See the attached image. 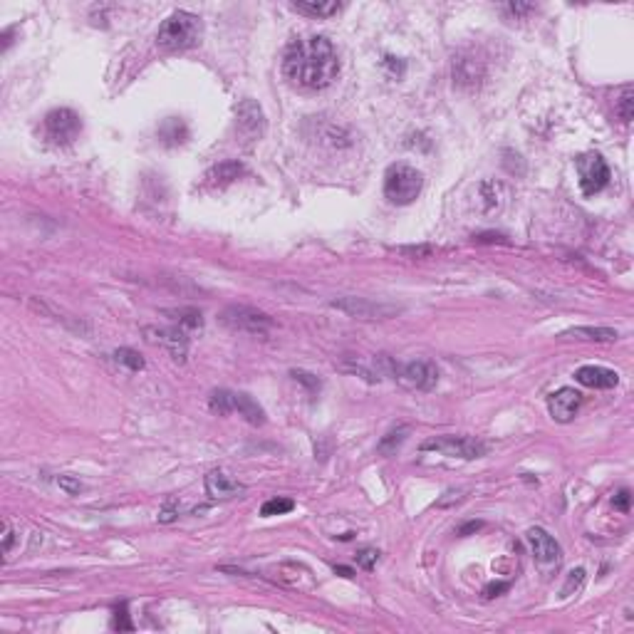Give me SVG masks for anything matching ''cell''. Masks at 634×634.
Listing matches in <instances>:
<instances>
[{"label":"cell","instance_id":"cell-1","mask_svg":"<svg viewBox=\"0 0 634 634\" xmlns=\"http://www.w3.org/2000/svg\"><path fill=\"white\" fill-rule=\"evenodd\" d=\"M337 72L340 60L335 45L322 35L293 40L283 55V75L303 90H325L337 80Z\"/></svg>","mask_w":634,"mask_h":634},{"label":"cell","instance_id":"cell-2","mask_svg":"<svg viewBox=\"0 0 634 634\" xmlns=\"http://www.w3.org/2000/svg\"><path fill=\"white\" fill-rule=\"evenodd\" d=\"M201 42V18H196L193 13L176 11L164 20V25L159 28L157 45L166 52H178V50H191Z\"/></svg>","mask_w":634,"mask_h":634},{"label":"cell","instance_id":"cell-3","mask_svg":"<svg viewBox=\"0 0 634 634\" xmlns=\"http://www.w3.org/2000/svg\"><path fill=\"white\" fill-rule=\"evenodd\" d=\"M424 176L409 164H391L384 173V196L394 206H409L419 198Z\"/></svg>","mask_w":634,"mask_h":634},{"label":"cell","instance_id":"cell-4","mask_svg":"<svg viewBox=\"0 0 634 634\" xmlns=\"http://www.w3.org/2000/svg\"><path fill=\"white\" fill-rule=\"evenodd\" d=\"M221 322L233 332H248V335H268L275 327L273 317L263 310L248 307V305H228L221 312Z\"/></svg>","mask_w":634,"mask_h":634},{"label":"cell","instance_id":"cell-5","mask_svg":"<svg viewBox=\"0 0 634 634\" xmlns=\"http://www.w3.org/2000/svg\"><path fill=\"white\" fill-rule=\"evenodd\" d=\"M421 451H434L449 458H463V461H473V458L486 456V444L478 441L473 437H432L421 444Z\"/></svg>","mask_w":634,"mask_h":634},{"label":"cell","instance_id":"cell-6","mask_svg":"<svg viewBox=\"0 0 634 634\" xmlns=\"http://www.w3.org/2000/svg\"><path fill=\"white\" fill-rule=\"evenodd\" d=\"M42 132H45V139L50 144H57V147H65V144H72L82 132V119L77 112L67 107L52 109V112L45 114L42 119Z\"/></svg>","mask_w":634,"mask_h":634},{"label":"cell","instance_id":"cell-7","mask_svg":"<svg viewBox=\"0 0 634 634\" xmlns=\"http://www.w3.org/2000/svg\"><path fill=\"white\" fill-rule=\"evenodd\" d=\"M236 134L240 142L253 144L265 134V112L255 99H240L236 107Z\"/></svg>","mask_w":634,"mask_h":634},{"label":"cell","instance_id":"cell-8","mask_svg":"<svg viewBox=\"0 0 634 634\" xmlns=\"http://www.w3.org/2000/svg\"><path fill=\"white\" fill-rule=\"evenodd\" d=\"M394 379L399 384H404L406 389L432 391L439 382V370L429 360H414V362H406V365H396Z\"/></svg>","mask_w":634,"mask_h":634},{"label":"cell","instance_id":"cell-9","mask_svg":"<svg viewBox=\"0 0 634 634\" xmlns=\"http://www.w3.org/2000/svg\"><path fill=\"white\" fill-rule=\"evenodd\" d=\"M580 173V188L585 196H595L609 183V166L599 154H583L575 159Z\"/></svg>","mask_w":634,"mask_h":634},{"label":"cell","instance_id":"cell-10","mask_svg":"<svg viewBox=\"0 0 634 634\" xmlns=\"http://www.w3.org/2000/svg\"><path fill=\"white\" fill-rule=\"evenodd\" d=\"M330 305L340 312L350 315V317H360V320H384V317L401 312V307H396V305L374 303V300L367 298H337Z\"/></svg>","mask_w":634,"mask_h":634},{"label":"cell","instance_id":"cell-11","mask_svg":"<svg viewBox=\"0 0 634 634\" xmlns=\"http://www.w3.org/2000/svg\"><path fill=\"white\" fill-rule=\"evenodd\" d=\"M149 342L154 345H161L169 350V355L173 357L176 362H186L188 355V337L183 327H147L144 330Z\"/></svg>","mask_w":634,"mask_h":634},{"label":"cell","instance_id":"cell-12","mask_svg":"<svg viewBox=\"0 0 634 634\" xmlns=\"http://www.w3.org/2000/svg\"><path fill=\"white\" fill-rule=\"evenodd\" d=\"M580 406H583V394L573 386H563L548 396V411L558 424H570L578 416Z\"/></svg>","mask_w":634,"mask_h":634},{"label":"cell","instance_id":"cell-13","mask_svg":"<svg viewBox=\"0 0 634 634\" xmlns=\"http://www.w3.org/2000/svg\"><path fill=\"white\" fill-rule=\"evenodd\" d=\"M528 543H530V550H533V558L538 560L540 565H558L560 558H563V548L560 543L543 528H530L528 530Z\"/></svg>","mask_w":634,"mask_h":634},{"label":"cell","instance_id":"cell-14","mask_svg":"<svg viewBox=\"0 0 634 634\" xmlns=\"http://www.w3.org/2000/svg\"><path fill=\"white\" fill-rule=\"evenodd\" d=\"M206 493L214 501H231V498H240L245 493V486L231 478L226 471L216 468L206 476Z\"/></svg>","mask_w":634,"mask_h":634},{"label":"cell","instance_id":"cell-15","mask_svg":"<svg viewBox=\"0 0 634 634\" xmlns=\"http://www.w3.org/2000/svg\"><path fill=\"white\" fill-rule=\"evenodd\" d=\"M575 382L590 389H614L619 384V374L614 370L599 365H585L575 372Z\"/></svg>","mask_w":634,"mask_h":634},{"label":"cell","instance_id":"cell-16","mask_svg":"<svg viewBox=\"0 0 634 634\" xmlns=\"http://www.w3.org/2000/svg\"><path fill=\"white\" fill-rule=\"evenodd\" d=\"M245 173V166L240 161H236V159H228V161H221L216 164V166H211L206 173H203V183L211 188L216 186H228V183H233L236 178H240Z\"/></svg>","mask_w":634,"mask_h":634},{"label":"cell","instance_id":"cell-17","mask_svg":"<svg viewBox=\"0 0 634 634\" xmlns=\"http://www.w3.org/2000/svg\"><path fill=\"white\" fill-rule=\"evenodd\" d=\"M231 411H238L248 424L253 427H260L265 424V411L258 401H253L248 394H240V391H231Z\"/></svg>","mask_w":634,"mask_h":634},{"label":"cell","instance_id":"cell-18","mask_svg":"<svg viewBox=\"0 0 634 634\" xmlns=\"http://www.w3.org/2000/svg\"><path fill=\"white\" fill-rule=\"evenodd\" d=\"M483 77L481 62L476 57H458L453 60V82L461 87H476Z\"/></svg>","mask_w":634,"mask_h":634},{"label":"cell","instance_id":"cell-19","mask_svg":"<svg viewBox=\"0 0 634 634\" xmlns=\"http://www.w3.org/2000/svg\"><path fill=\"white\" fill-rule=\"evenodd\" d=\"M164 147H178L188 139V127L181 117H166L157 129Z\"/></svg>","mask_w":634,"mask_h":634},{"label":"cell","instance_id":"cell-20","mask_svg":"<svg viewBox=\"0 0 634 634\" xmlns=\"http://www.w3.org/2000/svg\"><path fill=\"white\" fill-rule=\"evenodd\" d=\"M563 337H575V340H592V342H614L619 337L617 330L612 327H573V330L563 332Z\"/></svg>","mask_w":634,"mask_h":634},{"label":"cell","instance_id":"cell-21","mask_svg":"<svg viewBox=\"0 0 634 634\" xmlns=\"http://www.w3.org/2000/svg\"><path fill=\"white\" fill-rule=\"evenodd\" d=\"M293 8L298 13H305V16H312V18H332L342 11V6L335 3V0H325V3H315V0H310V3H293Z\"/></svg>","mask_w":634,"mask_h":634},{"label":"cell","instance_id":"cell-22","mask_svg":"<svg viewBox=\"0 0 634 634\" xmlns=\"http://www.w3.org/2000/svg\"><path fill=\"white\" fill-rule=\"evenodd\" d=\"M164 315L173 317V320L178 322V327H183V330H201V327H203V317H201V312H198V310H193V307L164 310Z\"/></svg>","mask_w":634,"mask_h":634},{"label":"cell","instance_id":"cell-23","mask_svg":"<svg viewBox=\"0 0 634 634\" xmlns=\"http://www.w3.org/2000/svg\"><path fill=\"white\" fill-rule=\"evenodd\" d=\"M503 193H506L503 183H498V181H483L481 183L483 208H486V211H498V208L503 206Z\"/></svg>","mask_w":634,"mask_h":634},{"label":"cell","instance_id":"cell-24","mask_svg":"<svg viewBox=\"0 0 634 634\" xmlns=\"http://www.w3.org/2000/svg\"><path fill=\"white\" fill-rule=\"evenodd\" d=\"M406 437H409V427H396V429H391L389 434L382 437V441L377 449H379V453H384V456H391V453L399 451V446L406 441Z\"/></svg>","mask_w":634,"mask_h":634},{"label":"cell","instance_id":"cell-25","mask_svg":"<svg viewBox=\"0 0 634 634\" xmlns=\"http://www.w3.org/2000/svg\"><path fill=\"white\" fill-rule=\"evenodd\" d=\"M617 114L624 124H629L634 117V90L629 85L622 87V95L617 97Z\"/></svg>","mask_w":634,"mask_h":634},{"label":"cell","instance_id":"cell-26","mask_svg":"<svg viewBox=\"0 0 634 634\" xmlns=\"http://www.w3.org/2000/svg\"><path fill=\"white\" fill-rule=\"evenodd\" d=\"M114 360H117V365L127 367L129 372H142L144 370L142 355H139L137 350H129V347H119V350L114 352Z\"/></svg>","mask_w":634,"mask_h":634},{"label":"cell","instance_id":"cell-27","mask_svg":"<svg viewBox=\"0 0 634 634\" xmlns=\"http://www.w3.org/2000/svg\"><path fill=\"white\" fill-rule=\"evenodd\" d=\"M293 508H295L293 498H270V501H265L263 508H260V516H265V518L285 516V513H290Z\"/></svg>","mask_w":634,"mask_h":634},{"label":"cell","instance_id":"cell-28","mask_svg":"<svg viewBox=\"0 0 634 634\" xmlns=\"http://www.w3.org/2000/svg\"><path fill=\"white\" fill-rule=\"evenodd\" d=\"M208 406H211V411L219 414V416L231 414V391L228 389H216L214 394H211V399H208Z\"/></svg>","mask_w":634,"mask_h":634},{"label":"cell","instance_id":"cell-29","mask_svg":"<svg viewBox=\"0 0 634 634\" xmlns=\"http://www.w3.org/2000/svg\"><path fill=\"white\" fill-rule=\"evenodd\" d=\"M290 377H293L295 382H300V384L307 386V389L312 391V394H317V391H320V379H317V377H315V374H310V372L293 370V372H290Z\"/></svg>","mask_w":634,"mask_h":634},{"label":"cell","instance_id":"cell-30","mask_svg":"<svg viewBox=\"0 0 634 634\" xmlns=\"http://www.w3.org/2000/svg\"><path fill=\"white\" fill-rule=\"evenodd\" d=\"M355 558H357V565H360V568L372 570V568H374L377 560H379V550H374V548H362V550H357Z\"/></svg>","mask_w":634,"mask_h":634},{"label":"cell","instance_id":"cell-31","mask_svg":"<svg viewBox=\"0 0 634 634\" xmlns=\"http://www.w3.org/2000/svg\"><path fill=\"white\" fill-rule=\"evenodd\" d=\"M583 583H585V570L583 568L573 570V573L568 575V583H565V587H563V597L573 595V590H580L583 587Z\"/></svg>","mask_w":634,"mask_h":634},{"label":"cell","instance_id":"cell-32","mask_svg":"<svg viewBox=\"0 0 634 634\" xmlns=\"http://www.w3.org/2000/svg\"><path fill=\"white\" fill-rule=\"evenodd\" d=\"M57 486H60L62 491L70 493V496H77V493H80V491H85L82 481H77L75 476H57Z\"/></svg>","mask_w":634,"mask_h":634},{"label":"cell","instance_id":"cell-33","mask_svg":"<svg viewBox=\"0 0 634 634\" xmlns=\"http://www.w3.org/2000/svg\"><path fill=\"white\" fill-rule=\"evenodd\" d=\"M503 11L511 13V18H516V20H520L523 16L533 13L535 6H528V3H511V6H503Z\"/></svg>","mask_w":634,"mask_h":634},{"label":"cell","instance_id":"cell-34","mask_svg":"<svg viewBox=\"0 0 634 634\" xmlns=\"http://www.w3.org/2000/svg\"><path fill=\"white\" fill-rule=\"evenodd\" d=\"M629 503H632V493H629V488H622V491H617V493H614V498H612V506L617 508V511L627 513V511H629Z\"/></svg>","mask_w":634,"mask_h":634},{"label":"cell","instance_id":"cell-35","mask_svg":"<svg viewBox=\"0 0 634 634\" xmlns=\"http://www.w3.org/2000/svg\"><path fill=\"white\" fill-rule=\"evenodd\" d=\"M176 516H178V503L166 501L161 511H159V523H171V520H176Z\"/></svg>","mask_w":634,"mask_h":634},{"label":"cell","instance_id":"cell-36","mask_svg":"<svg viewBox=\"0 0 634 634\" xmlns=\"http://www.w3.org/2000/svg\"><path fill=\"white\" fill-rule=\"evenodd\" d=\"M114 629H132V622L127 619V607L122 604V609H117L114 614Z\"/></svg>","mask_w":634,"mask_h":634},{"label":"cell","instance_id":"cell-37","mask_svg":"<svg viewBox=\"0 0 634 634\" xmlns=\"http://www.w3.org/2000/svg\"><path fill=\"white\" fill-rule=\"evenodd\" d=\"M13 535H16V533H13L11 525H8V523H6V525H3V555H6V558H8V555H11L13 540H16V538H13Z\"/></svg>","mask_w":634,"mask_h":634},{"label":"cell","instance_id":"cell-38","mask_svg":"<svg viewBox=\"0 0 634 634\" xmlns=\"http://www.w3.org/2000/svg\"><path fill=\"white\" fill-rule=\"evenodd\" d=\"M506 590H508V583H491L486 590H483V595H486V597H498V595L506 592Z\"/></svg>","mask_w":634,"mask_h":634},{"label":"cell","instance_id":"cell-39","mask_svg":"<svg viewBox=\"0 0 634 634\" xmlns=\"http://www.w3.org/2000/svg\"><path fill=\"white\" fill-rule=\"evenodd\" d=\"M478 243H493V240H501V243H506V238L498 233H483V236H476Z\"/></svg>","mask_w":634,"mask_h":634},{"label":"cell","instance_id":"cell-40","mask_svg":"<svg viewBox=\"0 0 634 634\" xmlns=\"http://www.w3.org/2000/svg\"><path fill=\"white\" fill-rule=\"evenodd\" d=\"M483 523L481 520H471V523H466V525L461 528V530H458V535H468V533H473V530H478V528H481Z\"/></svg>","mask_w":634,"mask_h":634},{"label":"cell","instance_id":"cell-41","mask_svg":"<svg viewBox=\"0 0 634 634\" xmlns=\"http://www.w3.org/2000/svg\"><path fill=\"white\" fill-rule=\"evenodd\" d=\"M335 573L342 575V578H352V570L350 568H342V565H335Z\"/></svg>","mask_w":634,"mask_h":634}]
</instances>
